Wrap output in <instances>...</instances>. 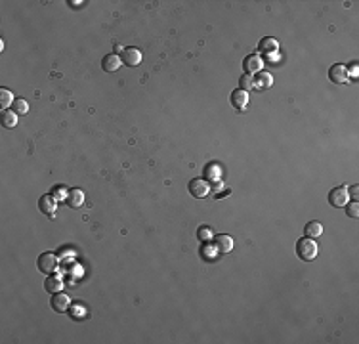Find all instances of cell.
Returning a JSON list of instances; mask_svg holds the SVG:
<instances>
[{
  "label": "cell",
  "instance_id": "1",
  "mask_svg": "<svg viewBox=\"0 0 359 344\" xmlns=\"http://www.w3.org/2000/svg\"><path fill=\"white\" fill-rule=\"evenodd\" d=\"M296 254H298V258L304 260V262L315 260L317 254H319V247H317L315 239H309V237L298 239V241H296Z\"/></svg>",
  "mask_w": 359,
  "mask_h": 344
},
{
  "label": "cell",
  "instance_id": "2",
  "mask_svg": "<svg viewBox=\"0 0 359 344\" xmlns=\"http://www.w3.org/2000/svg\"><path fill=\"white\" fill-rule=\"evenodd\" d=\"M329 203L333 207H346L350 203V191L346 185H338L329 193Z\"/></svg>",
  "mask_w": 359,
  "mask_h": 344
},
{
  "label": "cell",
  "instance_id": "3",
  "mask_svg": "<svg viewBox=\"0 0 359 344\" xmlns=\"http://www.w3.org/2000/svg\"><path fill=\"white\" fill-rule=\"evenodd\" d=\"M36 264H38V270L42 272V273H54L55 270H57V256L54 254V253H42L40 256H38V260H36Z\"/></svg>",
  "mask_w": 359,
  "mask_h": 344
},
{
  "label": "cell",
  "instance_id": "4",
  "mask_svg": "<svg viewBox=\"0 0 359 344\" xmlns=\"http://www.w3.org/2000/svg\"><path fill=\"white\" fill-rule=\"evenodd\" d=\"M329 79L336 82V84H346L350 80V69L344 63H334L329 69Z\"/></svg>",
  "mask_w": 359,
  "mask_h": 344
},
{
  "label": "cell",
  "instance_id": "5",
  "mask_svg": "<svg viewBox=\"0 0 359 344\" xmlns=\"http://www.w3.org/2000/svg\"><path fill=\"white\" fill-rule=\"evenodd\" d=\"M208 191H210V184H208L206 180H203V178H193V180L189 182V193H191L193 197H197V199L206 197Z\"/></svg>",
  "mask_w": 359,
  "mask_h": 344
},
{
  "label": "cell",
  "instance_id": "6",
  "mask_svg": "<svg viewBox=\"0 0 359 344\" xmlns=\"http://www.w3.org/2000/svg\"><path fill=\"white\" fill-rule=\"evenodd\" d=\"M262 57L258 55V54H249L245 59H243V67H245V71H247V75H256L262 71Z\"/></svg>",
  "mask_w": 359,
  "mask_h": 344
},
{
  "label": "cell",
  "instance_id": "7",
  "mask_svg": "<svg viewBox=\"0 0 359 344\" xmlns=\"http://www.w3.org/2000/svg\"><path fill=\"white\" fill-rule=\"evenodd\" d=\"M69 304H71V298L67 296V294H63V292H55V294H52V300H50V306L54 312H67L69 310Z\"/></svg>",
  "mask_w": 359,
  "mask_h": 344
},
{
  "label": "cell",
  "instance_id": "8",
  "mask_svg": "<svg viewBox=\"0 0 359 344\" xmlns=\"http://www.w3.org/2000/svg\"><path fill=\"white\" fill-rule=\"evenodd\" d=\"M121 59H123V63L125 65H128V67H136V65H140L142 63V52L138 50V48H125L123 54H121Z\"/></svg>",
  "mask_w": 359,
  "mask_h": 344
},
{
  "label": "cell",
  "instance_id": "9",
  "mask_svg": "<svg viewBox=\"0 0 359 344\" xmlns=\"http://www.w3.org/2000/svg\"><path fill=\"white\" fill-rule=\"evenodd\" d=\"M231 100V106L235 107V109H239V111H243L247 104H249V92H245V90H241V88H237V90H233L230 96Z\"/></svg>",
  "mask_w": 359,
  "mask_h": 344
},
{
  "label": "cell",
  "instance_id": "10",
  "mask_svg": "<svg viewBox=\"0 0 359 344\" xmlns=\"http://www.w3.org/2000/svg\"><path fill=\"white\" fill-rule=\"evenodd\" d=\"M277 50H279V42L275 38H271V36H266V38H262L258 42V52L260 54L271 55V54H275Z\"/></svg>",
  "mask_w": 359,
  "mask_h": 344
},
{
  "label": "cell",
  "instance_id": "11",
  "mask_svg": "<svg viewBox=\"0 0 359 344\" xmlns=\"http://www.w3.org/2000/svg\"><path fill=\"white\" fill-rule=\"evenodd\" d=\"M102 65H103V71L113 73V71H117L123 65V59L119 57V54H107L102 59Z\"/></svg>",
  "mask_w": 359,
  "mask_h": 344
},
{
  "label": "cell",
  "instance_id": "12",
  "mask_svg": "<svg viewBox=\"0 0 359 344\" xmlns=\"http://www.w3.org/2000/svg\"><path fill=\"white\" fill-rule=\"evenodd\" d=\"M65 203L71 207V209H78L82 203H84V195L80 189H69L65 193Z\"/></svg>",
  "mask_w": 359,
  "mask_h": 344
},
{
  "label": "cell",
  "instance_id": "13",
  "mask_svg": "<svg viewBox=\"0 0 359 344\" xmlns=\"http://www.w3.org/2000/svg\"><path fill=\"white\" fill-rule=\"evenodd\" d=\"M271 86H273V77L269 73H264V71L256 73V77H254V88L256 90H268Z\"/></svg>",
  "mask_w": 359,
  "mask_h": 344
},
{
  "label": "cell",
  "instance_id": "14",
  "mask_svg": "<svg viewBox=\"0 0 359 344\" xmlns=\"http://www.w3.org/2000/svg\"><path fill=\"white\" fill-rule=\"evenodd\" d=\"M38 207H40V211L42 212H46V214L54 216V211H55L57 203H55L54 195H42V197H40V201H38Z\"/></svg>",
  "mask_w": 359,
  "mask_h": 344
},
{
  "label": "cell",
  "instance_id": "15",
  "mask_svg": "<svg viewBox=\"0 0 359 344\" xmlns=\"http://www.w3.org/2000/svg\"><path fill=\"white\" fill-rule=\"evenodd\" d=\"M61 287H63V281H61L57 275H54V273H50V275L46 277V281H44V289L50 292V294L59 292L61 291Z\"/></svg>",
  "mask_w": 359,
  "mask_h": 344
},
{
  "label": "cell",
  "instance_id": "16",
  "mask_svg": "<svg viewBox=\"0 0 359 344\" xmlns=\"http://www.w3.org/2000/svg\"><path fill=\"white\" fill-rule=\"evenodd\" d=\"M321 234H323V226H321L319 222H315V220H313V222H308V224L304 226V235H306V237L317 239Z\"/></svg>",
  "mask_w": 359,
  "mask_h": 344
},
{
  "label": "cell",
  "instance_id": "17",
  "mask_svg": "<svg viewBox=\"0 0 359 344\" xmlns=\"http://www.w3.org/2000/svg\"><path fill=\"white\" fill-rule=\"evenodd\" d=\"M216 249H218V253H231L233 251V239L230 235H218L216 237Z\"/></svg>",
  "mask_w": 359,
  "mask_h": 344
},
{
  "label": "cell",
  "instance_id": "18",
  "mask_svg": "<svg viewBox=\"0 0 359 344\" xmlns=\"http://www.w3.org/2000/svg\"><path fill=\"white\" fill-rule=\"evenodd\" d=\"M18 125V115L14 111H2V127L4 128H14Z\"/></svg>",
  "mask_w": 359,
  "mask_h": 344
},
{
  "label": "cell",
  "instance_id": "19",
  "mask_svg": "<svg viewBox=\"0 0 359 344\" xmlns=\"http://www.w3.org/2000/svg\"><path fill=\"white\" fill-rule=\"evenodd\" d=\"M14 104V94L8 88H0V109H8Z\"/></svg>",
  "mask_w": 359,
  "mask_h": 344
},
{
  "label": "cell",
  "instance_id": "20",
  "mask_svg": "<svg viewBox=\"0 0 359 344\" xmlns=\"http://www.w3.org/2000/svg\"><path fill=\"white\" fill-rule=\"evenodd\" d=\"M12 111H14L16 115H25L27 111H29V106H27L25 100H14V104H12Z\"/></svg>",
  "mask_w": 359,
  "mask_h": 344
},
{
  "label": "cell",
  "instance_id": "21",
  "mask_svg": "<svg viewBox=\"0 0 359 344\" xmlns=\"http://www.w3.org/2000/svg\"><path fill=\"white\" fill-rule=\"evenodd\" d=\"M239 88H241V90H245V92L252 90V88H254V79H252L251 75H243L241 80H239Z\"/></svg>",
  "mask_w": 359,
  "mask_h": 344
},
{
  "label": "cell",
  "instance_id": "22",
  "mask_svg": "<svg viewBox=\"0 0 359 344\" xmlns=\"http://www.w3.org/2000/svg\"><path fill=\"white\" fill-rule=\"evenodd\" d=\"M197 237L201 239V241H210V239L214 237V232L208 226H201L199 232H197Z\"/></svg>",
  "mask_w": 359,
  "mask_h": 344
},
{
  "label": "cell",
  "instance_id": "23",
  "mask_svg": "<svg viewBox=\"0 0 359 344\" xmlns=\"http://www.w3.org/2000/svg\"><path fill=\"white\" fill-rule=\"evenodd\" d=\"M346 207H348V216H350V218H358V216H359L358 201H352V203H348Z\"/></svg>",
  "mask_w": 359,
  "mask_h": 344
},
{
  "label": "cell",
  "instance_id": "24",
  "mask_svg": "<svg viewBox=\"0 0 359 344\" xmlns=\"http://www.w3.org/2000/svg\"><path fill=\"white\" fill-rule=\"evenodd\" d=\"M348 191H350V195H352V197H358V193H359L358 185H352V189H348Z\"/></svg>",
  "mask_w": 359,
  "mask_h": 344
}]
</instances>
